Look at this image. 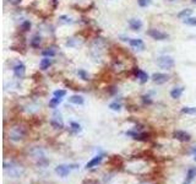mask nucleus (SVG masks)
I'll return each instance as SVG.
<instances>
[{
    "label": "nucleus",
    "mask_w": 196,
    "mask_h": 184,
    "mask_svg": "<svg viewBox=\"0 0 196 184\" xmlns=\"http://www.w3.org/2000/svg\"><path fill=\"white\" fill-rule=\"evenodd\" d=\"M66 96V91L65 90H57L54 91V97H58V98H63Z\"/></svg>",
    "instance_id": "obj_23"
},
{
    "label": "nucleus",
    "mask_w": 196,
    "mask_h": 184,
    "mask_svg": "<svg viewBox=\"0 0 196 184\" xmlns=\"http://www.w3.org/2000/svg\"><path fill=\"white\" fill-rule=\"evenodd\" d=\"M135 75L137 76V79H140L141 83H145V82H147V80H148V75H147L145 71L140 70V69H136V70H135Z\"/></svg>",
    "instance_id": "obj_15"
},
{
    "label": "nucleus",
    "mask_w": 196,
    "mask_h": 184,
    "mask_svg": "<svg viewBox=\"0 0 196 184\" xmlns=\"http://www.w3.org/2000/svg\"><path fill=\"white\" fill-rule=\"evenodd\" d=\"M196 177V167H191V168H189V171H188V174H186V179H185V182L184 184H189L194 178Z\"/></svg>",
    "instance_id": "obj_14"
},
{
    "label": "nucleus",
    "mask_w": 196,
    "mask_h": 184,
    "mask_svg": "<svg viewBox=\"0 0 196 184\" xmlns=\"http://www.w3.org/2000/svg\"><path fill=\"white\" fill-rule=\"evenodd\" d=\"M69 102L70 103H74V104H83L85 100L82 96H78V95H74L69 98Z\"/></svg>",
    "instance_id": "obj_17"
},
{
    "label": "nucleus",
    "mask_w": 196,
    "mask_h": 184,
    "mask_svg": "<svg viewBox=\"0 0 196 184\" xmlns=\"http://www.w3.org/2000/svg\"><path fill=\"white\" fill-rule=\"evenodd\" d=\"M129 44L134 48V49H136V50H143L145 49V43L142 40H140V38H129Z\"/></svg>",
    "instance_id": "obj_10"
},
{
    "label": "nucleus",
    "mask_w": 196,
    "mask_h": 184,
    "mask_svg": "<svg viewBox=\"0 0 196 184\" xmlns=\"http://www.w3.org/2000/svg\"><path fill=\"white\" fill-rule=\"evenodd\" d=\"M14 75L17 78V79H23L25 78V74H26V66L19 61V63H16L15 64V66H14Z\"/></svg>",
    "instance_id": "obj_6"
},
{
    "label": "nucleus",
    "mask_w": 196,
    "mask_h": 184,
    "mask_svg": "<svg viewBox=\"0 0 196 184\" xmlns=\"http://www.w3.org/2000/svg\"><path fill=\"white\" fill-rule=\"evenodd\" d=\"M105 48V42L103 41L102 38H97L96 41L92 43V47H91V53L93 57H98L103 53Z\"/></svg>",
    "instance_id": "obj_2"
},
{
    "label": "nucleus",
    "mask_w": 196,
    "mask_h": 184,
    "mask_svg": "<svg viewBox=\"0 0 196 184\" xmlns=\"http://www.w3.org/2000/svg\"><path fill=\"white\" fill-rule=\"evenodd\" d=\"M50 65H52L50 58H43V59L40 60V63H39V68H40L42 70H47Z\"/></svg>",
    "instance_id": "obj_18"
},
{
    "label": "nucleus",
    "mask_w": 196,
    "mask_h": 184,
    "mask_svg": "<svg viewBox=\"0 0 196 184\" xmlns=\"http://www.w3.org/2000/svg\"><path fill=\"white\" fill-rule=\"evenodd\" d=\"M10 4H12V5H17V4H20L22 0H7Z\"/></svg>",
    "instance_id": "obj_32"
},
{
    "label": "nucleus",
    "mask_w": 196,
    "mask_h": 184,
    "mask_svg": "<svg viewBox=\"0 0 196 184\" xmlns=\"http://www.w3.org/2000/svg\"><path fill=\"white\" fill-rule=\"evenodd\" d=\"M61 100H63V98H58V97L52 98V100L49 101V107H50V108H57L59 106V103L61 102Z\"/></svg>",
    "instance_id": "obj_21"
},
{
    "label": "nucleus",
    "mask_w": 196,
    "mask_h": 184,
    "mask_svg": "<svg viewBox=\"0 0 196 184\" xmlns=\"http://www.w3.org/2000/svg\"><path fill=\"white\" fill-rule=\"evenodd\" d=\"M109 108H110L112 111H120V109H121V104L118 102H113L109 104Z\"/></svg>",
    "instance_id": "obj_26"
},
{
    "label": "nucleus",
    "mask_w": 196,
    "mask_h": 184,
    "mask_svg": "<svg viewBox=\"0 0 196 184\" xmlns=\"http://www.w3.org/2000/svg\"><path fill=\"white\" fill-rule=\"evenodd\" d=\"M77 74L82 80H85V81H87V80H88V75L86 74V71H85V70H82V69H81V70H78Z\"/></svg>",
    "instance_id": "obj_27"
},
{
    "label": "nucleus",
    "mask_w": 196,
    "mask_h": 184,
    "mask_svg": "<svg viewBox=\"0 0 196 184\" xmlns=\"http://www.w3.org/2000/svg\"><path fill=\"white\" fill-rule=\"evenodd\" d=\"M102 160H103V156L102 155H98L96 157H93L88 163L86 164V168H93V167H96L98 164L102 162Z\"/></svg>",
    "instance_id": "obj_13"
},
{
    "label": "nucleus",
    "mask_w": 196,
    "mask_h": 184,
    "mask_svg": "<svg viewBox=\"0 0 196 184\" xmlns=\"http://www.w3.org/2000/svg\"><path fill=\"white\" fill-rule=\"evenodd\" d=\"M191 14H193V10H190V9H185V10H183V11H180V12L178 14V17L181 19V20H185V19H188Z\"/></svg>",
    "instance_id": "obj_19"
},
{
    "label": "nucleus",
    "mask_w": 196,
    "mask_h": 184,
    "mask_svg": "<svg viewBox=\"0 0 196 184\" xmlns=\"http://www.w3.org/2000/svg\"><path fill=\"white\" fill-rule=\"evenodd\" d=\"M147 35H148L151 38L156 40V41H164V40L168 38V35H167L166 32H163V31H161V30H156V28L148 30V31H147Z\"/></svg>",
    "instance_id": "obj_3"
},
{
    "label": "nucleus",
    "mask_w": 196,
    "mask_h": 184,
    "mask_svg": "<svg viewBox=\"0 0 196 184\" xmlns=\"http://www.w3.org/2000/svg\"><path fill=\"white\" fill-rule=\"evenodd\" d=\"M173 136H174V139L181 141V143H188V141L191 140V135L189 133L184 131V130H175L174 134H173Z\"/></svg>",
    "instance_id": "obj_5"
},
{
    "label": "nucleus",
    "mask_w": 196,
    "mask_h": 184,
    "mask_svg": "<svg viewBox=\"0 0 196 184\" xmlns=\"http://www.w3.org/2000/svg\"><path fill=\"white\" fill-rule=\"evenodd\" d=\"M128 136H131L133 139H135V140H138V141H145V140H147V134H145V133H138V131H134V130H129V131H126L125 133Z\"/></svg>",
    "instance_id": "obj_9"
},
{
    "label": "nucleus",
    "mask_w": 196,
    "mask_h": 184,
    "mask_svg": "<svg viewBox=\"0 0 196 184\" xmlns=\"http://www.w3.org/2000/svg\"><path fill=\"white\" fill-rule=\"evenodd\" d=\"M40 37L39 36H35L32 40H31V45L32 47H35V48H37V47H39V44H40Z\"/></svg>",
    "instance_id": "obj_22"
},
{
    "label": "nucleus",
    "mask_w": 196,
    "mask_h": 184,
    "mask_svg": "<svg viewBox=\"0 0 196 184\" xmlns=\"http://www.w3.org/2000/svg\"><path fill=\"white\" fill-rule=\"evenodd\" d=\"M50 124H52V126L55 128V129H63V128H64V122H63L61 114L58 113V112H55V113L53 114V118H52V120H50Z\"/></svg>",
    "instance_id": "obj_7"
},
{
    "label": "nucleus",
    "mask_w": 196,
    "mask_h": 184,
    "mask_svg": "<svg viewBox=\"0 0 196 184\" xmlns=\"http://www.w3.org/2000/svg\"><path fill=\"white\" fill-rule=\"evenodd\" d=\"M193 152H194V153L196 155V146H195V147H193Z\"/></svg>",
    "instance_id": "obj_33"
},
{
    "label": "nucleus",
    "mask_w": 196,
    "mask_h": 184,
    "mask_svg": "<svg viewBox=\"0 0 196 184\" xmlns=\"http://www.w3.org/2000/svg\"><path fill=\"white\" fill-rule=\"evenodd\" d=\"M194 160H195V161H196V155H195V157H194Z\"/></svg>",
    "instance_id": "obj_35"
},
{
    "label": "nucleus",
    "mask_w": 196,
    "mask_h": 184,
    "mask_svg": "<svg viewBox=\"0 0 196 184\" xmlns=\"http://www.w3.org/2000/svg\"><path fill=\"white\" fill-rule=\"evenodd\" d=\"M167 1H175V0H167Z\"/></svg>",
    "instance_id": "obj_34"
},
{
    "label": "nucleus",
    "mask_w": 196,
    "mask_h": 184,
    "mask_svg": "<svg viewBox=\"0 0 196 184\" xmlns=\"http://www.w3.org/2000/svg\"><path fill=\"white\" fill-rule=\"evenodd\" d=\"M42 54H43V55H45V57H54L55 52H54L53 49H47V50H43V52H42Z\"/></svg>",
    "instance_id": "obj_28"
},
{
    "label": "nucleus",
    "mask_w": 196,
    "mask_h": 184,
    "mask_svg": "<svg viewBox=\"0 0 196 184\" xmlns=\"http://www.w3.org/2000/svg\"><path fill=\"white\" fill-rule=\"evenodd\" d=\"M25 136V130L23 128H20V126H15L10 130V139L12 141H19L21 139H23Z\"/></svg>",
    "instance_id": "obj_4"
},
{
    "label": "nucleus",
    "mask_w": 196,
    "mask_h": 184,
    "mask_svg": "<svg viewBox=\"0 0 196 184\" xmlns=\"http://www.w3.org/2000/svg\"><path fill=\"white\" fill-rule=\"evenodd\" d=\"M129 26L134 31H140L142 28V22L138 19H131V20H129Z\"/></svg>",
    "instance_id": "obj_12"
},
{
    "label": "nucleus",
    "mask_w": 196,
    "mask_h": 184,
    "mask_svg": "<svg viewBox=\"0 0 196 184\" xmlns=\"http://www.w3.org/2000/svg\"><path fill=\"white\" fill-rule=\"evenodd\" d=\"M60 22H64V23H69V22H71V20L68 17V16H61L60 17Z\"/></svg>",
    "instance_id": "obj_31"
},
{
    "label": "nucleus",
    "mask_w": 196,
    "mask_h": 184,
    "mask_svg": "<svg viewBox=\"0 0 196 184\" xmlns=\"http://www.w3.org/2000/svg\"><path fill=\"white\" fill-rule=\"evenodd\" d=\"M55 172L58 173L60 177H63V178H65L68 174H69V172H70V166H65V164H60L58 166L57 168H55Z\"/></svg>",
    "instance_id": "obj_11"
},
{
    "label": "nucleus",
    "mask_w": 196,
    "mask_h": 184,
    "mask_svg": "<svg viewBox=\"0 0 196 184\" xmlns=\"http://www.w3.org/2000/svg\"><path fill=\"white\" fill-rule=\"evenodd\" d=\"M70 126H71V129L75 131V133H80L81 131V125L76 122H71L70 123Z\"/></svg>",
    "instance_id": "obj_24"
},
{
    "label": "nucleus",
    "mask_w": 196,
    "mask_h": 184,
    "mask_svg": "<svg viewBox=\"0 0 196 184\" xmlns=\"http://www.w3.org/2000/svg\"><path fill=\"white\" fill-rule=\"evenodd\" d=\"M30 27H31V22H30V21H25V22L22 23V30H23V31L30 30Z\"/></svg>",
    "instance_id": "obj_30"
},
{
    "label": "nucleus",
    "mask_w": 196,
    "mask_h": 184,
    "mask_svg": "<svg viewBox=\"0 0 196 184\" xmlns=\"http://www.w3.org/2000/svg\"><path fill=\"white\" fill-rule=\"evenodd\" d=\"M169 80V76L167 74H162V73H156L152 75V81L157 83V85H162Z\"/></svg>",
    "instance_id": "obj_8"
},
{
    "label": "nucleus",
    "mask_w": 196,
    "mask_h": 184,
    "mask_svg": "<svg viewBox=\"0 0 196 184\" xmlns=\"http://www.w3.org/2000/svg\"><path fill=\"white\" fill-rule=\"evenodd\" d=\"M181 112L184 114H190V116H194L196 114V107H184L181 109Z\"/></svg>",
    "instance_id": "obj_20"
},
{
    "label": "nucleus",
    "mask_w": 196,
    "mask_h": 184,
    "mask_svg": "<svg viewBox=\"0 0 196 184\" xmlns=\"http://www.w3.org/2000/svg\"><path fill=\"white\" fill-rule=\"evenodd\" d=\"M183 91H184V88H183V87H175V88H173V90L170 91V96H172V98H174V100L180 98V96H181Z\"/></svg>",
    "instance_id": "obj_16"
},
{
    "label": "nucleus",
    "mask_w": 196,
    "mask_h": 184,
    "mask_svg": "<svg viewBox=\"0 0 196 184\" xmlns=\"http://www.w3.org/2000/svg\"><path fill=\"white\" fill-rule=\"evenodd\" d=\"M184 23L189 26H196V17H188L184 20Z\"/></svg>",
    "instance_id": "obj_25"
},
{
    "label": "nucleus",
    "mask_w": 196,
    "mask_h": 184,
    "mask_svg": "<svg viewBox=\"0 0 196 184\" xmlns=\"http://www.w3.org/2000/svg\"><path fill=\"white\" fill-rule=\"evenodd\" d=\"M137 2H138V5L141 7H146V6H148L151 4V0H137Z\"/></svg>",
    "instance_id": "obj_29"
},
{
    "label": "nucleus",
    "mask_w": 196,
    "mask_h": 184,
    "mask_svg": "<svg viewBox=\"0 0 196 184\" xmlns=\"http://www.w3.org/2000/svg\"><path fill=\"white\" fill-rule=\"evenodd\" d=\"M157 65L161 68V69H166V70H169L172 68H174L175 63H174V59L169 55H162L157 59Z\"/></svg>",
    "instance_id": "obj_1"
},
{
    "label": "nucleus",
    "mask_w": 196,
    "mask_h": 184,
    "mask_svg": "<svg viewBox=\"0 0 196 184\" xmlns=\"http://www.w3.org/2000/svg\"><path fill=\"white\" fill-rule=\"evenodd\" d=\"M193 1H194V2H195V4H196V0H193Z\"/></svg>",
    "instance_id": "obj_36"
}]
</instances>
